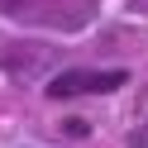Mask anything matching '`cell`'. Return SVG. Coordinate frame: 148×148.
Instances as JSON below:
<instances>
[{
    "label": "cell",
    "instance_id": "obj_1",
    "mask_svg": "<svg viewBox=\"0 0 148 148\" xmlns=\"http://www.w3.org/2000/svg\"><path fill=\"white\" fill-rule=\"evenodd\" d=\"M115 86H124V72H62L48 86V96L67 100V96H81V91H115Z\"/></svg>",
    "mask_w": 148,
    "mask_h": 148
},
{
    "label": "cell",
    "instance_id": "obj_2",
    "mask_svg": "<svg viewBox=\"0 0 148 148\" xmlns=\"http://www.w3.org/2000/svg\"><path fill=\"white\" fill-rule=\"evenodd\" d=\"M134 10H143V14H148V0H134Z\"/></svg>",
    "mask_w": 148,
    "mask_h": 148
}]
</instances>
